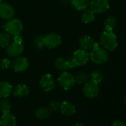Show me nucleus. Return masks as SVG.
Here are the masks:
<instances>
[{"label": "nucleus", "instance_id": "28", "mask_svg": "<svg viewBox=\"0 0 126 126\" xmlns=\"http://www.w3.org/2000/svg\"><path fill=\"white\" fill-rule=\"evenodd\" d=\"M34 46L38 48V49H42L45 46L42 42V36H37L35 39H34Z\"/></svg>", "mask_w": 126, "mask_h": 126}, {"label": "nucleus", "instance_id": "2", "mask_svg": "<svg viewBox=\"0 0 126 126\" xmlns=\"http://www.w3.org/2000/svg\"><path fill=\"white\" fill-rule=\"evenodd\" d=\"M89 58L94 64L103 65L108 62L109 56L105 49L99 46L91 50V53H89Z\"/></svg>", "mask_w": 126, "mask_h": 126}, {"label": "nucleus", "instance_id": "20", "mask_svg": "<svg viewBox=\"0 0 126 126\" xmlns=\"http://www.w3.org/2000/svg\"><path fill=\"white\" fill-rule=\"evenodd\" d=\"M104 25H105V31H113L117 25V19L114 16H109L105 19Z\"/></svg>", "mask_w": 126, "mask_h": 126}, {"label": "nucleus", "instance_id": "15", "mask_svg": "<svg viewBox=\"0 0 126 126\" xmlns=\"http://www.w3.org/2000/svg\"><path fill=\"white\" fill-rule=\"evenodd\" d=\"M16 117L10 113H2V116L0 119V126H16Z\"/></svg>", "mask_w": 126, "mask_h": 126}, {"label": "nucleus", "instance_id": "24", "mask_svg": "<svg viewBox=\"0 0 126 126\" xmlns=\"http://www.w3.org/2000/svg\"><path fill=\"white\" fill-rule=\"evenodd\" d=\"M88 79L89 77L86 73H85L84 71H80L75 77V82L78 85H83L88 81Z\"/></svg>", "mask_w": 126, "mask_h": 126}, {"label": "nucleus", "instance_id": "13", "mask_svg": "<svg viewBox=\"0 0 126 126\" xmlns=\"http://www.w3.org/2000/svg\"><path fill=\"white\" fill-rule=\"evenodd\" d=\"M24 51V45L22 43L14 42L7 46V53L11 57H18Z\"/></svg>", "mask_w": 126, "mask_h": 126}, {"label": "nucleus", "instance_id": "21", "mask_svg": "<svg viewBox=\"0 0 126 126\" xmlns=\"http://www.w3.org/2000/svg\"><path fill=\"white\" fill-rule=\"evenodd\" d=\"M89 0H71V4L79 11H83L89 6Z\"/></svg>", "mask_w": 126, "mask_h": 126}, {"label": "nucleus", "instance_id": "33", "mask_svg": "<svg viewBox=\"0 0 126 126\" xmlns=\"http://www.w3.org/2000/svg\"><path fill=\"white\" fill-rule=\"evenodd\" d=\"M123 99H124V102H125V105H126V94H125V96H124V98H123Z\"/></svg>", "mask_w": 126, "mask_h": 126}, {"label": "nucleus", "instance_id": "9", "mask_svg": "<svg viewBox=\"0 0 126 126\" xmlns=\"http://www.w3.org/2000/svg\"><path fill=\"white\" fill-rule=\"evenodd\" d=\"M55 68L61 71H65L68 70L74 69L77 66L72 59H67L65 58H57L54 62Z\"/></svg>", "mask_w": 126, "mask_h": 126}, {"label": "nucleus", "instance_id": "11", "mask_svg": "<svg viewBox=\"0 0 126 126\" xmlns=\"http://www.w3.org/2000/svg\"><path fill=\"white\" fill-rule=\"evenodd\" d=\"M12 68L16 73H22L25 71L29 67V62L26 57L18 56L12 62Z\"/></svg>", "mask_w": 126, "mask_h": 126}, {"label": "nucleus", "instance_id": "25", "mask_svg": "<svg viewBox=\"0 0 126 126\" xmlns=\"http://www.w3.org/2000/svg\"><path fill=\"white\" fill-rule=\"evenodd\" d=\"M10 34L8 33H0V47H6L10 42Z\"/></svg>", "mask_w": 126, "mask_h": 126}, {"label": "nucleus", "instance_id": "26", "mask_svg": "<svg viewBox=\"0 0 126 126\" xmlns=\"http://www.w3.org/2000/svg\"><path fill=\"white\" fill-rule=\"evenodd\" d=\"M90 78L91 80L96 82L97 83H99L102 81L103 79V74L101 71L96 70V71H94L91 73L90 74Z\"/></svg>", "mask_w": 126, "mask_h": 126}, {"label": "nucleus", "instance_id": "18", "mask_svg": "<svg viewBox=\"0 0 126 126\" xmlns=\"http://www.w3.org/2000/svg\"><path fill=\"white\" fill-rule=\"evenodd\" d=\"M30 93V89L28 85L25 84L18 85L14 90V94L19 98H23L27 96Z\"/></svg>", "mask_w": 126, "mask_h": 126}, {"label": "nucleus", "instance_id": "14", "mask_svg": "<svg viewBox=\"0 0 126 126\" xmlns=\"http://www.w3.org/2000/svg\"><path fill=\"white\" fill-rule=\"evenodd\" d=\"M60 110L61 113L67 116H73L76 113V107L74 104L68 101H63L60 104Z\"/></svg>", "mask_w": 126, "mask_h": 126}, {"label": "nucleus", "instance_id": "1", "mask_svg": "<svg viewBox=\"0 0 126 126\" xmlns=\"http://www.w3.org/2000/svg\"><path fill=\"white\" fill-rule=\"evenodd\" d=\"M99 42L104 49L109 51H113L118 46L116 36L113 31H105L101 34Z\"/></svg>", "mask_w": 126, "mask_h": 126}, {"label": "nucleus", "instance_id": "19", "mask_svg": "<svg viewBox=\"0 0 126 126\" xmlns=\"http://www.w3.org/2000/svg\"><path fill=\"white\" fill-rule=\"evenodd\" d=\"M95 19V13H94L91 9H85L83 11L82 16H81V20L85 24H88L94 21Z\"/></svg>", "mask_w": 126, "mask_h": 126}, {"label": "nucleus", "instance_id": "3", "mask_svg": "<svg viewBox=\"0 0 126 126\" xmlns=\"http://www.w3.org/2000/svg\"><path fill=\"white\" fill-rule=\"evenodd\" d=\"M57 81L59 82V85L65 90H70L71 88H73L76 83L75 82V77L69 72L62 71L60 75L59 76Z\"/></svg>", "mask_w": 126, "mask_h": 126}, {"label": "nucleus", "instance_id": "16", "mask_svg": "<svg viewBox=\"0 0 126 126\" xmlns=\"http://www.w3.org/2000/svg\"><path fill=\"white\" fill-rule=\"evenodd\" d=\"M13 91L12 85L6 81L0 82V98H8Z\"/></svg>", "mask_w": 126, "mask_h": 126}, {"label": "nucleus", "instance_id": "4", "mask_svg": "<svg viewBox=\"0 0 126 126\" xmlns=\"http://www.w3.org/2000/svg\"><path fill=\"white\" fill-rule=\"evenodd\" d=\"M42 42L45 47L51 49L59 47L62 44V39L59 34L56 33H50L42 36Z\"/></svg>", "mask_w": 126, "mask_h": 126}, {"label": "nucleus", "instance_id": "7", "mask_svg": "<svg viewBox=\"0 0 126 126\" xmlns=\"http://www.w3.org/2000/svg\"><path fill=\"white\" fill-rule=\"evenodd\" d=\"M90 9L95 14H102L106 12L110 7L108 0H91Z\"/></svg>", "mask_w": 126, "mask_h": 126}, {"label": "nucleus", "instance_id": "10", "mask_svg": "<svg viewBox=\"0 0 126 126\" xmlns=\"http://www.w3.org/2000/svg\"><path fill=\"white\" fill-rule=\"evenodd\" d=\"M39 85L46 92L53 91L55 88V81L53 76L50 74L43 75L39 80Z\"/></svg>", "mask_w": 126, "mask_h": 126}, {"label": "nucleus", "instance_id": "29", "mask_svg": "<svg viewBox=\"0 0 126 126\" xmlns=\"http://www.w3.org/2000/svg\"><path fill=\"white\" fill-rule=\"evenodd\" d=\"M59 108H60V104L57 101L53 100L50 102L49 108H48L50 111H57Z\"/></svg>", "mask_w": 126, "mask_h": 126}, {"label": "nucleus", "instance_id": "23", "mask_svg": "<svg viewBox=\"0 0 126 126\" xmlns=\"http://www.w3.org/2000/svg\"><path fill=\"white\" fill-rule=\"evenodd\" d=\"M0 110L2 113H10L11 111V102L7 98H2L0 100Z\"/></svg>", "mask_w": 126, "mask_h": 126}, {"label": "nucleus", "instance_id": "22", "mask_svg": "<svg viewBox=\"0 0 126 126\" xmlns=\"http://www.w3.org/2000/svg\"><path fill=\"white\" fill-rule=\"evenodd\" d=\"M50 110L46 107H39L35 111V116L39 119H45L49 117Z\"/></svg>", "mask_w": 126, "mask_h": 126}, {"label": "nucleus", "instance_id": "34", "mask_svg": "<svg viewBox=\"0 0 126 126\" xmlns=\"http://www.w3.org/2000/svg\"><path fill=\"white\" fill-rule=\"evenodd\" d=\"M2 2H3V0H0V5L2 3Z\"/></svg>", "mask_w": 126, "mask_h": 126}, {"label": "nucleus", "instance_id": "8", "mask_svg": "<svg viewBox=\"0 0 126 126\" xmlns=\"http://www.w3.org/2000/svg\"><path fill=\"white\" fill-rule=\"evenodd\" d=\"M72 60L76 66H82L87 64L89 60V53L87 50L79 49L74 53Z\"/></svg>", "mask_w": 126, "mask_h": 126}, {"label": "nucleus", "instance_id": "5", "mask_svg": "<svg viewBox=\"0 0 126 126\" xmlns=\"http://www.w3.org/2000/svg\"><path fill=\"white\" fill-rule=\"evenodd\" d=\"M23 30V23L19 19H11L5 24L6 32L12 36L20 34Z\"/></svg>", "mask_w": 126, "mask_h": 126}, {"label": "nucleus", "instance_id": "27", "mask_svg": "<svg viewBox=\"0 0 126 126\" xmlns=\"http://www.w3.org/2000/svg\"><path fill=\"white\" fill-rule=\"evenodd\" d=\"M12 65V61L9 59L5 58L0 62V68L2 69H8Z\"/></svg>", "mask_w": 126, "mask_h": 126}, {"label": "nucleus", "instance_id": "6", "mask_svg": "<svg viewBox=\"0 0 126 126\" xmlns=\"http://www.w3.org/2000/svg\"><path fill=\"white\" fill-rule=\"evenodd\" d=\"M82 91L85 97L88 99L95 98L98 96L99 92V83L94 82L92 80H89L84 84Z\"/></svg>", "mask_w": 126, "mask_h": 126}, {"label": "nucleus", "instance_id": "12", "mask_svg": "<svg viewBox=\"0 0 126 126\" xmlns=\"http://www.w3.org/2000/svg\"><path fill=\"white\" fill-rule=\"evenodd\" d=\"M15 15V10L14 7L7 3H2L0 5V18L9 20Z\"/></svg>", "mask_w": 126, "mask_h": 126}, {"label": "nucleus", "instance_id": "31", "mask_svg": "<svg viewBox=\"0 0 126 126\" xmlns=\"http://www.w3.org/2000/svg\"><path fill=\"white\" fill-rule=\"evenodd\" d=\"M14 40L15 42H18V43H22V41H23V38L22 36L20 35V34H18V35H16V36H14Z\"/></svg>", "mask_w": 126, "mask_h": 126}, {"label": "nucleus", "instance_id": "17", "mask_svg": "<svg viewBox=\"0 0 126 126\" xmlns=\"http://www.w3.org/2000/svg\"><path fill=\"white\" fill-rule=\"evenodd\" d=\"M79 46L82 49L85 50H92L94 47V39L90 36H82L79 40Z\"/></svg>", "mask_w": 126, "mask_h": 126}, {"label": "nucleus", "instance_id": "32", "mask_svg": "<svg viewBox=\"0 0 126 126\" xmlns=\"http://www.w3.org/2000/svg\"><path fill=\"white\" fill-rule=\"evenodd\" d=\"M72 126H85V125H84L83 124H82V123H79V122H77V123H75V124H74Z\"/></svg>", "mask_w": 126, "mask_h": 126}, {"label": "nucleus", "instance_id": "30", "mask_svg": "<svg viewBox=\"0 0 126 126\" xmlns=\"http://www.w3.org/2000/svg\"><path fill=\"white\" fill-rule=\"evenodd\" d=\"M111 126H126V124L122 120L116 119V120H115V121L113 122Z\"/></svg>", "mask_w": 126, "mask_h": 126}]
</instances>
